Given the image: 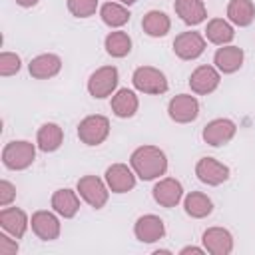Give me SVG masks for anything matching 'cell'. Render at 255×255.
<instances>
[{"mask_svg":"<svg viewBox=\"0 0 255 255\" xmlns=\"http://www.w3.org/2000/svg\"><path fill=\"white\" fill-rule=\"evenodd\" d=\"M217 86H219V72L213 66H199L189 76V88L199 96L211 94Z\"/></svg>","mask_w":255,"mask_h":255,"instance_id":"obj_13","label":"cell"},{"mask_svg":"<svg viewBox=\"0 0 255 255\" xmlns=\"http://www.w3.org/2000/svg\"><path fill=\"white\" fill-rule=\"evenodd\" d=\"M129 163H131L135 175L145 179V181L163 175L165 169H167V157L155 145H141V147H137L131 153Z\"/></svg>","mask_w":255,"mask_h":255,"instance_id":"obj_1","label":"cell"},{"mask_svg":"<svg viewBox=\"0 0 255 255\" xmlns=\"http://www.w3.org/2000/svg\"><path fill=\"white\" fill-rule=\"evenodd\" d=\"M213 62L219 72L223 74H233L243 66V50L237 46H223L215 52Z\"/></svg>","mask_w":255,"mask_h":255,"instance_id":"obj_19","label":"cell"},{"mask_svg":"<svg viewBox=\"0 0 255 255\" xmlns=\"http://www.w3.org/2000/svg\"><path fill=\"white\" fill-rule=\"evenodd\" d=\"M169 118L177 124H189L199 116V102L189 94H177L167 106Z\"/></svg>","mask_w":255,"mask_h":255,"instance_id":"obj_7","label":"cell"},{"mask_svg":"<svg viewBox=\"0 0 255 255\" xmlns=\"http://www.w3.org/2000/svg\"><path fill=\"white\" fill-rule=\"evenodd\" d=\"M62 68V60L60 56L56 54H40L36 58L30 60L28 64V70H30V76L36 78V80H48V78H54Z\"/></svg>","mask_w":255,"mask_h":255,"instance_id":"obj_17","label":"cell"},{"mask_svg":"<svg viewBox=\"0 0 255 255\" xmlns=\"http://www.w3.org/2000/svg\"><path fill=\"white\" fill-rule=\"evenodd\" d=\"M18 253V243L16 237L10 239L8 235L0 233V255H16Z\"/></svg>","mask_w":255,"mask_h":255,"instance_id":"obj_33","label":"cell"},{"mask_svg":"<svg viewBox=\"0 0 255 255\" xmlns=\"http://www.w3.org/2000/svg\"><path fill=\"white\" fill-rule=\"evenodd\" d=\"M110 135V120L106 116H88L78 126V137L86 145H100Z\"/></svg>","mask_w":255,"mask_h":255,"instance_id":"obj_4","label":"cell"},{"mask_svg":"<svg viewBox=\"0 0 255 255\" xmlns=\"http://www.w3.org/2000/svg\"><path fill=\"white\" fill-rule=\"evenodd\" d=\"M137 106H139L137 96L128 88L118 90L116 96L112 98V112L118 118H131L137 112Z\"/></svg>","mask_w":255,"mask_h":255,"instance_id":"obj_22","label":"cell"},{"mask_svg":"<svg viewBox=\"0 0 255 255\" xmlns=\"http://www.w3.org/2000/svg\"><path fill=\"white\" fill-rule=\"evenodd\" d=\"M38 0H16V4L18 6H22V8H30V6H34Z\"/></svg>","mask_w":255,"mask_h":255,"instance_id":"obj_35","label":"cell"},{"mask_svg":"<svg viewBox=\"0 0 255 255\" xmlns=\"http://www.w3.org/2000/svg\"><path fill=\"white\" fill-rule=\"evenodd\" d=\"M205 50V38L199 32H181L173 40V52L181 60H195Z\"/></svg>","mask_w":255,"mask_h":255,"instance_id":"obj_9","label":"cell"},{"mask_svg":"<svg viewBox=\"0 0 255 255\" xmlns=\"http://www.w3.org/2000/svg\"><path fill=\"white\" fill-rule=\"evenodd\" d=\"M52 207H54V211L58 215L70 219V217H74L78 213L80 199H78L76 191H72V189H58L52 195Z\"/></svg>","mask_w":255,"mask_h":255,"instance_id":"obj_21","label":"cell"},{"mask_svg":"<svg viewBox=\"0 0 255 255\" xmlns=\"http://www.w3.org/2000/svg\"><path fill=\"white\" fill-rule=\"evenodd\" d=\"M0 225L6 233L20 239L28 229V217L20 207H4L0 211Z\"/></svg>","mask_w":255,"mask_h":255,"instance_id":"obj_18","label":"cell"},{"mask_svg":"<svg viewBox=\"0 0 255 255\" xmlns=\"http://www.w3.org/2000/svg\"><path fill=\"white\" fill-rule=\"evenodd\" d=\"M173 8H175L177 16L189 26L201 24L207 18V12H205V6L201 0H175Z\"/></svg>","mask_w":255,"mask_h":255,"instance_id":"obj_20","label":"cell"},{"mask_svg":"<svg viewBox=\"0 0 255 255\" xmlns=\"http://www.w3.org/2000/svg\"><path fill=\"white\" fill-rule=\"evenodd\" d=\"M129 50H131V38L126 32L118 30V32H110L106 36V52L110 56L124 58V56L129 54Z\"/></svg>","mask_w":255,"mask_h":255,"instance_id":"obj_29","label":"cell"},{"mask_svg":"<svg viewBox=\"0 0 255 255\" xmlns=\"http://www.w3.org/2000/svg\"><path fill=\"white\" fill-rule=\"evenodd\" d=\"M131 82H133L135 90H139L143 94L159 96V94L167 92V80H165L163 72H159L157 68H151V66H139L133 72Z\"/></svg>","mask_w":255,"mask_h":255,"instance_id":"obj_3","label":"cell"},{"mask_svg":"<svg viewBox=\"0 0 255 255\" xmlns=\"http://www.w3.org/2000/svg\"><path fill=\"white\" fill-rule=\"evenodd\" d=\"M133 233L135 237L141 241V243H155L159 239H163L165 235V225L163 221L157 217V215H141L137 221H135V227H133Z\"/></svg>","mask_w":255,"mask_h":255,"instance_id":"obj_11","label":"cell"},{"mask_svg":"<svg viewBox=\"0 0 255 255\" xmlns=\"http://www.w3.org/2000/svg\"><path fill=\"white\" fill-rule=\"evenodd\" d=\"M34 157H36V147L24 139L10 141L2 149V163L14 171H20V169H26L28 165H32Z\"/></svg>","mask_w":255,"mask_h":255,"instance_id":"obj_2","label":"cell"},{"mask_svg":"<svg viewBox=\"0 0 255 255\" xmlns=\"http://www.w3.org/2000/svg\"><path fill=\"white\" fill-rule=\"evenodd\" d=\"M179 253H181V255H187V253H197V255H201L203 249H199V247H183Z\"/></svg>","mask_w":255,"mask_h":255,"instance_id":"obj_34","label":"cell"},{"mask_svg":"<svg viewBox=\"0 0 255 255\" xmlns=\"http://www.w3.org/2000/svg\"><path fill=\"white\" fill-rule=\"evenodd\" d=\"M141 28H143V32H145L147 36L159 38V36H165V34L169 32L171 22H169V18H167L163 12H159V10H149V12L143 16V20H141Z\"/></svg>","mask_w":255,"mask_h":255,"instance_id":"obj_24","label":"cell"},{"mask_svg":"<svg viewBox=\"0 0 255 255\" xmlns=\"http://www.w3.org/2000/svg\"><path fill=\"white\" fill-rule=\"evenodd\" d=\"M118 78H120L118 76V68H114V66H102V68H98L90 76V80H88V92L94 98H98V100L108 98L116 90Z\"/></svg>","mask_w":255,"mask_h":255,"instance_id":"obj_5","label":"cell"},{"mask_svg":"<svg viewBox=\"0 0 255 255\" xmlns=\"http://www.w3.org/2000/svg\"><path fill=\"white\" fill-rule=\"evenodd\" d=\"M38 147L42 151H56L64 141V131L58 124H44L38 129Z\"/></svg>","mask_w":255,"mask_h":255,"instance_id":"obj_25","label":"cell"},{"mask_svg":"<svg viewBox=\"0 0 255 255\" xmlns=\"http://www.w3.org/2000/svg\"><path fill=\"white\" fill-rule=\"evenodd\" d=\"M183 207H185V213L195 217V219H201V217H207L211 211H213V203L211 199L201 193V191H191L185 201H183Z\"/></svg>","mask_w":255,"mask_h":255,"instance_id":"obj_27","label":"cell"},{"mask_svg":"<svg viewBox=\"0 0 255 255\" xmlns=\"http://www.w3.org/2000/svg\"><path fill=\"white\" fill-rule=\"evenodd\" d=\"M195 175L207 185H221L229 177V167L215 157H201L195 165Z\"/></svg>","mask_w":255,"mask_h":255,"instance_id":"obj_10","label":"cell"},{"mask_svg":"<svg viewBox=\"0 0 255 255\" xmlns=\"http://www.w3.org/2000/svg\"><path fill=\"white\" fill-rule=\"evenodd\" d=\"M78 191H80L82 199L88 205H92L94 209L104 207L108 201V187L96 175H84L82 179H78Z\"/></svg>","mask_w":255,"mask_h":255,"instance_id":"obj_6","label":"cell"},{"mask_svg":"<svg viewBox=\"0 0 255 255\" xmlns=\"http://www.w3.org/2000/svg\"><path fill=\"white\" fill-rule=\"evenodd\" d=\"M14 197H16V189H14V185H12L10 181L2 179V181H0V205H2V207L10 205V203L14 201Z\"/></svg>","mask_w":255,"mask_h":255,"instance_id":"obj_32","label":"cell"},{"mask_svg":"<svg viewBox=\"0 0 255 255\" xmlns=\"http://www.w3.org/2000/svg\"><path fill=\"white\" fill-rule=\"evenodd\" d=\"M20 70V58L12 52H2L0 54V76L8 78L14 76Z\"/></svg>","mask_w":255,"mask_h":255,"instance_id":"obj_31","label":"cell"},{"mask_svg":"<svg viewBox=\"0 0 255 255\" xmlns=\"http://www.w3.org/2000/svg\"><path fill=\"white\" fill-rule=\"evenodd\" d=\"M237 128L231 120L227 118H217V120H211L205 128H203V141L213 145V147H219V145H225L233 139Z\"/></svg>","mask_w":255,"mask_h":255,"instance_id":"obj_8","label":"cell"},{"mask_svg":"<svg viewBox=\"0 0 255 255\" xmlns=\"http://www.w3.org/2000/svg\"><path fill=\"white\" fill-rule=\"evenodd\" d=\"M100 16H102L104 24H108L110 28H120V26L128 24L129 10L124 4H120V2H106L100 8Z\"/></svg>","mask_w":255,"mask_h":255,"instance_id":"obj_28","label":"cell"},{"mask_svg":"<svg viewBox=\"0 0 255 255\" xmlns=\"http://www.w3.org/2000/svg\"><path fill=\"white\" fill-rule=\"evenodd\" d=\"M30 225H32V231L42 239V241H54V239H58V235H60V221H58V217L54 215V213H50V211H36L34 215H32V221H30Z\"/></svg>","mask_w":255,"mask_h":255,"instance_id":"obj_16","label":"cell"},{"mask_svg":"<svg viewBox=\"0 0 255 255\" xmlns=\"http://www.w3.org/2000/svg\"><path fill=\"white\" fill-rule=\"evenodd\" d=\"M183 197V187L177 179L173 177H165L159 179L153 185V199L161 205V207H175Z\"/></svg>","mask_w":255,"mask_h":255,"instance_id":"obj_15","label":"cell"},{"mask_svg":"<svg viewBox=\"0 0 255 255\" xmlns=\"http://www.w3.org/2000/svg\"><path fill=\"white\" fill-rule=\"evenodd\" d=\"M227 18L235 26H249L255 18V6L251 0H231L227 4Z\"/></svg>","mask_w":255,"mask_h":255,"instance_id":"obj_23","label":"cell"},{"mask_svg":"<svg viewBox=\"0 0 255 255\" xmlns=\"http://www.w3.org/2000/svg\"><path fill=\"white\" fill-rule=\"evenodd\" d=\"M120 4H126V6H131V4H135L137 0H118Z\"/></svg>","mask_w":255,"mask_h":255,"instance_id":"obj_36","label":"cell"},{"mask_svg":"<svg viewBox=\"0 0 255 255\" xmlns=\"http://www.w3.org/2000/svg\"><path fill=\"white\" fill-rule=\"evenodd\" d=\"M203 247L211 255H229L233 251V237L223 227H209L203 233Z\"/></svg>","mask_w":255,"mask_h":255,"instance_id":"obj_12","label":"cell"},{"mask_svg":"<svg viewBox=\"0 0 255 255\" xmlns=\"http://www.w3.org/2000/svg\"><path fill=\"white\" fill-rule=\"evenodd\" d=\"M98 8V0H68V10L78 18L94 16Z\"/></svg>","mask_w":255,"mask_h":255,"instance_id":"obj_30","label":"cell"},{"mask_svg":"<svg viewBox=\"0 0 255 255\" xmlns=\"http://www.w3.org/2000/svg\"><path fill=\"white\" fill-rule=\"evenodd\" d=\"M106 183L114 193H126L133 189L135 185V175L133 171L124 165V163H114L106 169Z\"/></svg>","mask_w":255,"mask_h":255,"instance_id":"obj_14","label":"cell"},{"mask_svg":"<svg viewBox=\"0 0 255 255\" xmlns=\"http://www.w3.org/2000/svg\"><path fill=\"white\" fill-rule=\"evenodd\" d=\"M205 36L211 44H217V46H223V44H229L235 36L233 28L229 22H225L223 18H213L207 22V28H205Z\"/></svg>","mask_w":255,"mask_h":255,"instance_id":"obj_26","label":"cell"}]
</instances>
